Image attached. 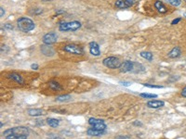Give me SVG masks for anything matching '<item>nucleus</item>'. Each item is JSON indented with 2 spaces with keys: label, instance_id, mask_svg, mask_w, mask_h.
Segmentation results:
<instances>
[{
  "label": "nucleus",
  "instance_id": "1",
  "mask_svg": "<svg viewBox=\"0 0 186 139\" xmlns=\"http://www.w3.org/2000/svg\"><path fill=\"white\" fill-rule=\"evenodd\" d=\"M29 129L24 126H17L4 131L2 134L6 139H28Z\"/></svg>",
  "mask_w": 186,
  "mask_h": 139
},
{
  "label": "nucleus",
  "instance_id": "2",
  "mask_svg": "<svg viewBox=\"0 0 186 139\" xmlns=\"http://www.w3.org/2000/svg\"><path fill=\"white\" fill-rule=\"evenodd\" d=\"M17 26H18L19 30L21 31V32L28 33L35 29V24L31 19L25 18V17H21L17 20Z\"/></svg>",
  "mask_w": 186,
  "mask_h": 139
},
{
  "label": "nucleus",
  "instance_id": "3",
  "mask_svg": "<svg viewBox=\"0 0 186 139\" xmlns=\"http://www.w3.org/2000/svg\"><path fill=\"white\" fill-rule=\"evenodd\" d=\"M82 26L81 22L78 20H73V21H67L63 22L59 25V30L61 32H75L80 29Z\"/></svg>",
  "mask_w": 186,
  "mask_h": 139
},
{
  "label": "nucleus",
  "instance_id": "4",
  "mask_svg": "<svg viewBox=\"0 0 186 139\" xmlns=\"http://www.w3.org/2000/svg\"><path fill=\"white\" fill-rule=\"evenodd\" d=\"M103 64L109 69H120L122 62L118 58L115 57H108L103 60Z\"/></svg>",
  "mask_w": 186,
  "mask_h": 139
},
{
  "label": "nucleus",
  "instance_id": "5",
  "mask_svg": "<svg viewBox=\"0 0 186 139\" xmlns=\"http://www.w3.org/2000/svg\"><path fill=\"white\" fill-rule=\"evenodd\" d=\"M63 50L68 53L74 54V55H83L84 50L81 46L75 45V44H69L63 46Z\"/></svg>",
  "mask_w": 186,
  "mask_h": 139
},
{
  "label": "nucleus",
  "instance_id": "6",
  "mask_svg": "<svg viewBox=\"0 0 186 139\" xmlns=\"http://www.w3.org/2000/svg\"><path fill=\"white\" fill-rule=\"evenodd\" d=\"M89 124L92 126L93 129L100 130V131H105L107 126L105 122L103 120H99L96 118H89Z\"/></svg>",
  "mask_w": 186,
  "mask_h": 139
},
{
  "label": "nucleus",
  "instance_id": "7",
  "mask_svg": "<svg viewBox=\"0 0 186 139\" xmlns=\"http://www.w3.org/2000/svg\"><path fill=\"white\" fill-rule=\"evenodd\" d=\"M57 39H58V35L55 34V33H48L46 34L43 37H42V42L45 44V45H52L54 43L57 42Z\"/></svg>",
  "mask_w": 186,
  "mask_h": 139
},
{
  "label": "nucleus",
  "instance_id": "8",
  "mask_svg": "<svg viewBox=\"0 0 186 139\" xmlns=\"http://www.w3.org/2000/svg\"><path fill=\"white\" fill-rule=\"evenodd\" d=\"M136 0H116L115 7L117 9H128L131 6H133Z\"/></svg>",
  "mask_w": 186,
  "mask_h": 139
},
{
  "label": "nucleus",
  "instance_id": "9",
  "mask_svg": "<svg viewBox=\"0 0 186 139\" xmlns=\"http://www.w3.org/2000/svg\"><path fill=\"white\" fill-rule=\"evenodd\" d=\"M134 68H135V62L126 60L122 63L120 70L122 72H134Z\"/></svg>",
  "mask_w": 186,
  "mask_h": 139
},
{
  "label": "nucleus",
  "instance_id": "10",
  "mask_svg": "<svg viewBox=\"0 0 186 139\" xmlns=\"http://www.w3.org/2000/svg\"><path fill=\"white\" fill-rule=\"evenodd\" d=\"M89 53L94 57H99L100 55V45L96 42H90L89 43Z\"/></svg>",
  "mask_w": 186,
  "mask_h": 139
},
{
  "label": "nucleus",
  "instance_id": "11",
  "mask_svg": "<svg viewBox=\"0 0 186 139\" xmlns=\"http://www.w3.org/2000/svg\"><path fill=\"white\" fill-rule=\"evenodd\" d=\"M165 102L163 100H151L147 102V107L150 109H159V108L164 107Z\"/></svg>",
  "mask_w": 186,
  "mask_h": 139
},
{
  "label": "nucleus",
  "instance_id": "12",
  "mask_svg": "<svg viewBox=\"0 0 186 139\" xmlns=\"http://www.w3.org/2000/svg\"><path fill=\"white\" fill-rule=\"evenodd\" d=\"M182 55V49L179 48V46H176V48H173L171 50H170L168 54V57L170 59H177L179 58Z\"/></svg>",
  "mask_w": 186,
  "mask_h": 139
},
{
  "label": "nucleus",
  "instance_id": "13",
  "mask_svg": "<svg viewBox=\"0 0 186 139\" xmlns=\"http://www.w3.org/2000/svg\"><path fill=\"white\" fill-rule=\"evenodd\" d=\"M41 51L45 56H53L54 50L49 45H45L41 46Z\"/></svg>",
  "mask_w": 186,
  "mask_h": 139
},
{
  "label": "nucleus",
  "instance_id": "14",
  "mask_svg": "<svg viewBox=\"0 0 186 139\" xmlns=\"http://www.w3.org/2000/svg\"><path fill=\"white\" fill-rule=\"evenodd\" d=\"M87 134L89 136H100L105 134V131H100V130H96L93 128H89L87 130Z\"/></svg>",
  "mask_w": 186,
  "mask_h": 139
},
{
  "label": "nucleus",
  "instance_id": "15",
  "mask_svg": "<svg viewBox=\"0 0 186 139\" xmlns=\"http://www.w3.org/2000/svg\"><path fill=\"white\" fill-rule=\"evenodd\" d=\"M154 7L156 9V10L160 13H166L168 11L167 7H165V5L163 4L161 1H156L154 2Z\"/></svg>",
  "mask_w": 186,
  "mask_h": 139
},
{
  "label": "nucleus",
  "instance_id": "16",
  "mask_svg": "<svg viewBox=\"0 0 186 139\" xmlns=\"http://www.w3.org/2000/svg\"><path fill=\"white\" fill-rule=\"evenodd\" d=\"M9 77H10V79L13 80L14 82H16V83H18L20 84H22L23 83H24V82H23L22 77L20 74H18V73H11V74L9 75Z\"/></svg>",
  "mask_w": 186,
  "mask_h": 139
},
{
  "label": "nucleus",
  "instance_id": "17",
  "mask_svg": "<svg viewBox=\"0 0 186 139\" xmlns=\"http://www.w3.org/2000/svg\"><path fill=\"white\" fill-rule=\"evenodd\" d=\"M27 112L30 116H33V117H37V116L43 115V110L40 109H29Z\"/></svg>",
  "mask_w": 186,
  "mask_h": 139
},
{
  "label": "nucleus",
  "instance_id": "18",
  "mask_svg": "<svg viewBox=\"0 0 186 139\" xmlns=\"http://www.w3.org/2000/svg\"><path fill=\"white\" fill-rule=\"evenodd\" d=\"M46 123H48L50 127L56 128L60 124V121L58 119H54V118H48L46 119Z\"/></svg>",
  "mask_w": 186,
  "mask_h": 139
},
{
  "label": "nucleus",
  "instance_id": "19",
  "mask_svg": "<svg viewBox=\"0 0 186 139\" xmlns=\"http://www.w3.org/2000/svg\"><path fill=\"white\" fill-rule=\"evenodd\" d=\"M49 86L52 90H55V91H59V90L63 89V87H61V84L58 82H56V81H50V82H49Z\"/></svg>",
  "mask_w": 186,
  "mask_h": 139
},
{
  "label": "nucleus",
  "instance_id": "20",
  "mask_svg": "<svg viewBox=\"0 0 186 139\" xmlns=\"http://www.w3.org/2000/svg\"><path fill=\"white\" fill-rule=\"evenodd\" d=\"M71 100V96L69 95H63V96H59L56 97V101L59 102H67Z\"/></svg>",
  "mask_w": 186,
  "mask_h": 139
},
{
  "label": "nucleus",
  "instance_id": "21",
  "mask_svg": "<svg viewBox=\"0 0 186 139\" xmlns=\"http://www.w3.org/2000/svg\"><path fill=\"white\" fill-rule=\"evenodd\" d=\"M141 56H142V58H143V59H145L147 60H149V61H151L153 59V54L151 52H149V51H142V52H141Z\"/></svg>",
  "mask_w": 186,
  "mask_h": 139
},
{
  "label": "nucleus",
  "instance_id": "22",
  "mask_svg": "<svg viewBox=\"0 0 186 139\" xmlns=\"http://www.w3.org/2000/svg\"><path fill=\"white\" fill-rule=\"evenodd\" d=\"M165 1L174 7H179L182 4V0H165Z\"/></svg>",
  "mask_w": 186,
  "mask_h": 139
},
{
  "label": "nucleus",
  "instance_id": "23",
  "mask_svg": "<svg viewBox=\"0 0 186 139\" xmlns=\"http://www.w3.org/2000/svg\"><path fill=\"white\" fill-rule=\"evenodd\" d=\"M140 97L143 98H156L157 97V95L156 94H147V93H142L140 94Z\"/></svg>",
  "mask_w": 186,
  "mask_h": 139
},
{
  "label": "nucleus",
  "instance_id": "24",
  "mask_svg": "<svg viewBox=\"0 0 186 139\" xmlns=\"http://www.w3.org/2000/svg\"><path fill=\"white\" fill-rule=\"evenodd\" d=\"M143 86H146V87H150V88H163V86H151V84H149V83H144Z\"/></svg>",
  "mask_w": 186,
  "mask_h": 139
},
{
  "label": "nucleus",
  "instance_id": "25",
  "mask_svg": "<svg viewBox=\"0 0 186 139\" xmlns=\"http://www.w3.org/2000/svg\"><path fill=\"white\" fill-rule=\"evenodd\" d=\"M4 28L7 29V30H13V26L12 24H10V23H6V24H4Z\"/></svg>",
  "mask_w": 186,
  "mask_h": 139
},
{
  "label": "nucleus",
  "instance_id": "26",
  "mask_svg": "<svg viewBox=\"0 0 186 139\" xmlns=\"http://www.w3.org/2000/svg\"><path fill=\"white\" fill-rule=\"evenodd\" d=\"M181 20H182V18H177V19L173 20L171 21V24H172V25H174V24H177V23H179V22L181 21Z\"/></svg>",
  "mask_w": 186,
  "mask_h": 139
},
{
  "label": "nucleus",
  "instance_id": "27",
  "mask_svg": "<svg viewBox=\"0 0 186 139\" xmlns=\"http://www.w3.org/2000/svg\"><path fill=\"white\" fill-rule=\"evenodd\" d=\"M120 84H122V86H130V83H128V82H120L119 83Z\"/></svg>",
  "mask_w": 186,
  "mask_h": 139
},
{
  "label": "nucleus",
  "instance_id": "28",
  "mask_svg": "<svg viewBox=\"0 0 186 139\" xmlns=\"http://www.w3.org/2000/svg\"><path fill=\"white\" fill-rule=\"evenodd\" d=\"M31 68H32L33 70H35V71H36V70H38V65L35 64V63H34V64L31 65Z\"/></svg>",
  "mask_w": 186,
  "mask_h": 139
},
{
  "label": "nucleus",
  "instance_id": "29",
  "mask_svg": "<svg viewBox=\"0 0 186 139\" xmlns=\"http://www.w3.org/2000/svg\"><path fill=\"white\" fill-rule=\"evenodd\" d=\"M182 96L183 97H186V86L182 90Z\"/></svg>",
  "mask_w": 186,
  "mask_h": 139
},
{
  "label": "nucleus",
  "instance_id": "30",
  "mask_svg": "<svg viewBox=\"0 0 186 139\" xmlns=\"http://www.w3.org/2000/svg\"><path fill=\"white\" fill-rule=\"evenodd\" d=\"M129 136H122V135H118L115 139H128Z\"/></svg>",
  "mask_w": 186,
  "mask_h": 139
},
{
  "label": "nucleus",
  "instance_id": "31",
  "mask_svg": "<svg viewBox=\"0 0 186 139\" xmlns=\"http://www.w3.org/2000/svg\"><path fill=\"white\" fill-rule=\"evenodd\" d=\"M0 10H1V13H0V17H3L4 14H5V10H4V9H3L2 7H0Z\"/></svg>",
  "mask_w": 186,
  "mask_h": 139
},
{
  "label": "nucleus",
  "instance_id": "32",
  "mask_svg": "<svg viewBox=\"0 0 186 139\" xmlns=\"http://www.w3.org/2000/svg\"><path fill=\"white\" fill-rule=\"evenodd\" d=\"M133 124H134V125H136V126H137V125H139V126H142V123L140 122V121H138V122H137V121H135V122H133Z\"/></svg>",
  "mask_w": 186,
  "mask_h": 139
},
{
  "label": "nucleus",
  "instance_id": "33",
  "mask_svg": "<svg viewBox=\"0 0 186 139\" xmlns=\"http://www.w3.org/2000/svg\"><path fill=\"white\" fill-rule=\"evenodd\" d=\"M184 16H185V17H186V14H185V15H184Z\"/></svg>",
  "mask_w": 186,
  "mask_h": 139
},
{
  "label": "nucleus",
  "instance_id": "34",
  "mask_svg": "<svg viewBox=\"0 0 186 139\" xmlns=\"http://www.w3.org/2000/svg\"><path fill=\"white\" fill-rule=\"evenodd\" d=\"M185 1H186V0H185Z\"/></svg>",
  "mask_w": 186,
  "mask_h": 139
}]
</instances>
